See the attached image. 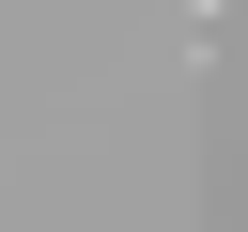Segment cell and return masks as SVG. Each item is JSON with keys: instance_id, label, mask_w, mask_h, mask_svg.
Masks as SVG:
<instances>
[{"instance_id": "1", "label": "cell", "mask_w": 248, "mask_h": 232, "mask_svg": "<svg viewBox=\"0 0 248 232\" xmlns=\"http://www.w3.org/2000/svg\"><path fill=\"white\" fill-rule=\"evenodd\" d=\"M186 15H248V0H186Z\"/></svg>"}]
</instances>
